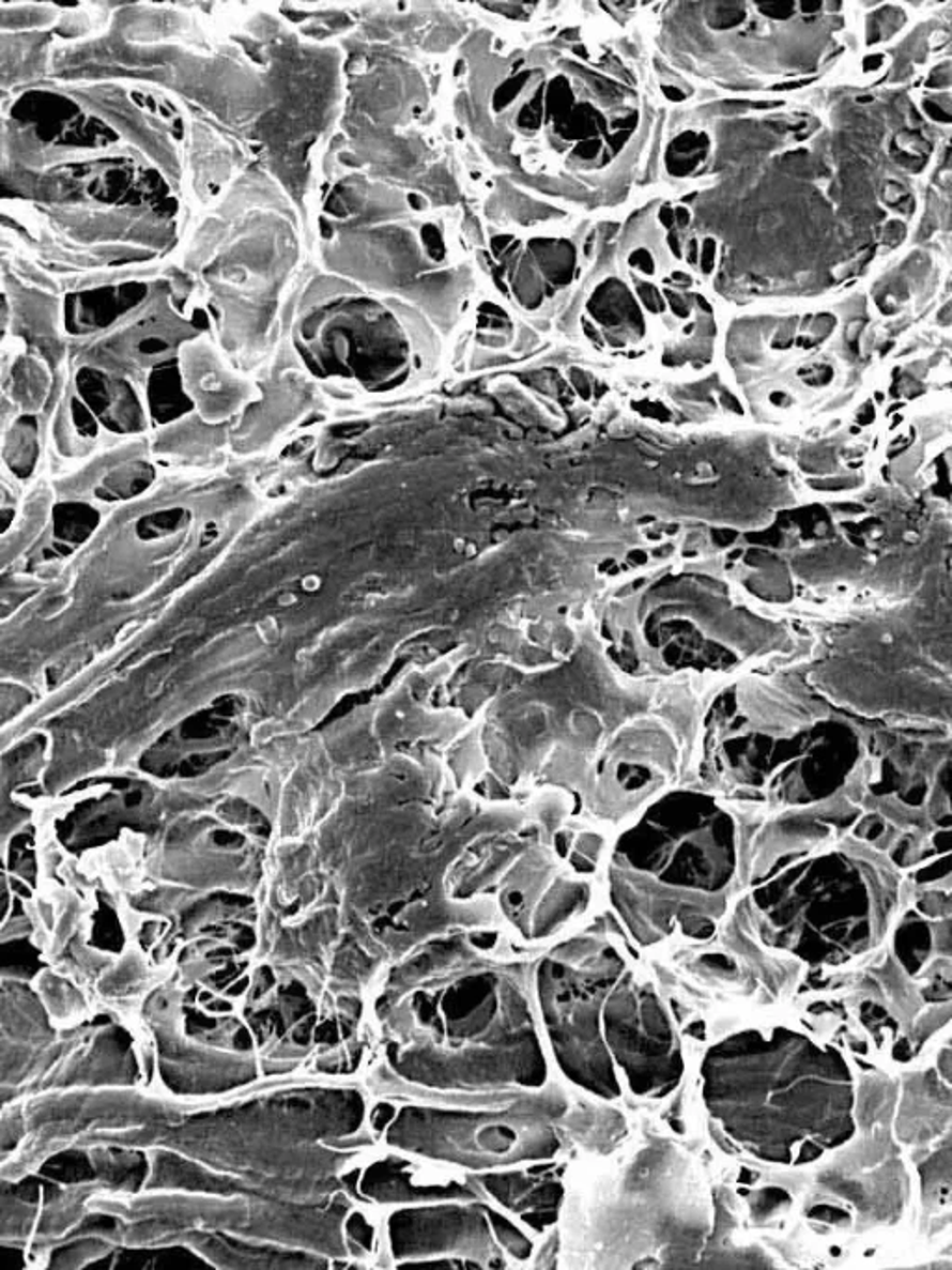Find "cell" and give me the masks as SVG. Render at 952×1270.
<instances>
[{
	"instance_id": "cb8c5ba5",
	"label": "cell",
	"mask_w": 952,
	"mask_h": 1270,
	"mask_svg": "<svg viewBox=\"0 0 952 1270\" xmlns=\"http://www.w3.org/2000/svg\"><path fill=\"white\" fill-rule=\"evenodd\" d=\"M715 249H717L715 241L712 239H705L704 249H702V270H704L705 274H711L712 269H715V254H717Z\"/></svg>"
},
{
	"instance_id": "277c9868",
	"label": "cell",
	"mask_w": 952,
	"mask_h": 1270,
	"mask_svg": "<svg viewBox=\"0 0 952 1270\" xmlns=\"http://www.w3.org/2000/svg\"><path fill=\"white\" fill-rule=\"evenodd\" d=\"M856 823L818 839L817 856H811L813 843L761 874L770 882L755 889L754 901L767 917L759 934L768 945L811 964L838 965L884 937L896 908L899 878Z\"/></svg>"
},
{
	"instance_id": "8fae6325",
	"label": "cell",
	"mask_w": 952,
	"mask_h": 1270,
	"mask_svg": "<svg viewBox=\"0 0 952 1270\" xmlns=\"http://www.w3.org/2000/svg\"><path fill=\"white\" fill-rule=\"evenodd\" d=\"M49 92L73 101L77 107L93 120L105 123L114 131L118 142L133 151L143 164L155 166L166 175L168 183L179 181V155L171 136L160 125L157 116L151 114L135 100V88L121 82H95V85H47ZM43 88V90H45Z\"/></svg>"
},
{
	"instance_id": "7bdbcfd3",
	"label": "cell",
	"mask_w": 952,
	"mask_h": 1270,
	"mask_svg": "<svg viewBox=\"0 0 952 1270\" xmlns=\"http://www.w3.org/2000/svg\"><path fill=\"white\" fill-rule=\"evenodd\" d=\"M125 802H127V806H136V804L140 802V793H136V795H128L127 798H125Z\"/></svg>"
},
{
	"instance_id": "9a60e30c",
	"label": "cell",
	"mask_w": 952,
	"mask_h": 1270,
	"mask_svg": "<svg viewBox=\"0 0 952 1270\" xmlns=\"http://www.w3.org/2000/svg\"><path fill=\"white\" fill-rule=\"evenodd\" d=\"M597 112L588 107L579 108L569 121L568 138H588L597 131Z\"/></svg>"
},
{
	"instance_id": "9c48e42d",
	"label": "cell",
	"mask_w": 952,
	"mask_h": 1270,
	"mask_svg": "<svg viewBox=\"0 0 952 1270\" xmlns=\"http://www.w3.org/2000/svg\"><path fill=\"white\" fill-rule=\"evenodd\" d=\"M606 1005L609 1042L636 1093L675 1085L682 1072L681 1055L655 995L640 990L631 975L614 984Z\"/></svg>"
},
{
	"instance_id": "8d00e7d4",
	"label": "cell",
	"mask_w": 952,
	"mask_h": 1270,
	"mask_svg": "<svg viewBox=\"0 0 952 1270\" xmlns=\"http://www.w3.org/2000/svg\"><path fill=\"white\" fill-rule=\"evenodd\" d=\"M669 244H670V249H672V254H674V256L677 257V259H681V248H679V241H677V234H674V233L669 234Z\"/></svg>"
},
{
	"instance_id": "f35d334b",
	"label": "cell",
	"mask_w": 952,
	"mask_h": 1270,
	"mask_svg": "<svg viewBox=\"0 0 952 1270\" xmlns=\"http://www.w3.org/2000/svg\"><path fill=\"white\" fill-rule=\"evenodd\" d=\"M949 1057H951V1055H949V1051H943V1055H941V1058H939L941 1072L946 1073L947 1078H949V1073H951V1062H949Z\"/></svg>"
},
{
	"instance_id": "f546056e",
	"label": "cell",
	"mask_w": 952,
	"mask_h": 1270,
	"mask_svg": "<svg viewBox=\"0 0 952 1270\" xmlns=\"http://www.w3.org/2000/svg\"><path fill=\"white\" fill-rule=\"evenodd\" d=\"M666 294H669L670 304H672V307H674L675 315H679V317H687V312L689 311H687L685 302H682V300L679 299L675 292L669 291Z\"/></svg>"
},
{
	"instance_id": "603a6c76",
	"label": "cell",
	"mask_w": 952,
	"mask_h": 1270,
	"mask_svg": "<svg viewBox=\"0 0 952 1270\" xmlns=\"http://www.w3.org/2000/svg\"><path fill=\"white\" fill-rule=\"evenodd\" d=\"M639 292L640 296H642V300H644V304H646V306L649 307L651 311H661V299L657 296V291H655L651 285L640 284Z\"/></svg>"
},
{
	"instance_id": "e575fe53",
	"label": "cell",
	"mask_w": 952,
	"mask_h": 1270,
	"mask_svg": "<svg viewBox=\"0 0 952 1270\" xmlns=\"http://www.w3.org/2000/svg\"><path fill=\"white\" fill-rule=\"evenodd\" d=\"M627 136H629V133H627V131H619L618 135L609 136V142H611V146H612V148H614V151H619V148H621V146H624V143H626Z\"/></svg>"
},
{
	"instance_id": "ba28073f",
	"label": "cell",
	"mask_w": 952,
	"mask_h": 1270,
	"mask_svg": "<svg viewBox=\"0 0 952 1270\" xmlns=\"http://www.w3.org/2000/svg\"><path fill=\"white\" fill-rule=\"evenodd\" d=\"M382 1241L391 1265L460 1259L497 1267L505 1261L486 1199L391 1207L382 1221Z\"/></svg>"
},
{
	"instance_id": "ab89813d",
	"label": "cell",
	"mask_w": 952,
	"mask_h": 1270,
	"mask_svg": "<svg viewBox=\"0 0 952 1270\" xmlns=\"http://www.w3.org/2000/svg\"><path fill=\"white\" fill-rule=\"evenodd\" d=\"M689 261H690V264L697 263V242L696 241H690Z\"/></svg>"
},
{
	"instance_id": "6da1fadb",
	"label": "cell",
	"mask_w": 952,
	"mask_h": 1270,
	"mask_svg": "<svg viewBox=\"0 0 952 1270\" xmlns=\"http://www.w3.org/2000/svg\"><path fill=\"white\" fill-rule=\"evenodd\" d=\"M763 813L755 806L694 781L647 804L619 828L609 882L614 906L634 939L661 942L679 921L682 932L709 939L725 912Z\"/></svg>"
},
{
	"instance_id": "4316f807",
	"label": "cell",
	"mask_w": 952,
	"mask_h": 1270,
	"mask_svg": "<svg viewBox=\"0 0 952 1270\" xmlns=\"http://www.w3.org/2000/svg\"><path fill=\"white\" fill-rule=\"evenodd\" d=\"M924 110H926V114L931 116L932 120L943 121V123H949V121H951L949 114H947L943 108L939 107L938 103L926 101V103H924Z\"/></svg>"
},
{
	"instance_id": "f1b7e54d",
	"label": "cell",
	"mask_w": 952,
	"mask_h": 1270,
	"mask_svg": "<svg viewBox=\"0 0 952 1270\" xmlns=\"http://www.w3.org/2000/svg\"><path fill=\"white\" fill-rule=\"evenodd\" d=\"M893 1057L896 1060H908L910 1058V1043H908V1040H901V1042L896 1043L895 1050H893Z\"/></svg>"
},
{
	"instance_id": "4fadbf2b",
	"label": "cell",
	"mask_w": 952,
	"mask_h": 1270,
	"mask_svg": "<svg viewBox=\"0 0 952 1270\" xmlns=\"http://www.w3.org/2000/svg\"><path fill=\"white\" fill-rule=\"evenodd\" d=\"M64 7L50 2H0V34L55 32Z\"/></svg>"
},
{
	"instance_id": "836d02e7",
	"label": "cell",
	"mask_w": 952,
	"mask_h": 1270,
	"mask_svg": "<svg viewBox=\"0 0 952 1270\" xmlns=\"http://www.w3.org/2000/svg\"><path fill=\"white\" fill-rule=\"evenodd\" d=\"M674 216H675V220H677V224H679V226H681V228H687V226H689L690 214H689V211H687V209H685V206H679V209H675Z\"/></svg>"
},
{
	"instance_id": "e0dca14e",
	"label": "cell",
	"mask_w": 952,
	"mask_h": 1270,
	"mask_svg": "<svg viewBox=\"0 0 952 1270\" xmlns=\"http://www.w3.org/2000/svg\"><path fill=\"white\" fill-rule=\"evenodd\" d=\"M573 95L569 92V86L566 80L556 78L553 86H551V93H549V110H553L555 114L564 116L571 107Z\"/></svg>"
},
{
	"instance_id": "7c38bea8",
	"label": "cell",
	"mask_w": 952,
	"mask_h": 1270,
	"mask_svg": "<svg viewBox=\"0 0 952 1270\" xmlns=\"http://www.w3.org/2000/svg\"><path fill=\"white\" fill-rule=\"evenodd\" d=\"M57 40L55 32L0 34V110L22 93L47 86Z\"/></svg>"
},
{
	"instance_id": "52a82bcc",
	"label": "cell",
	"mask_w": 952,
	"mask_h": 1270,
	"mask_svg": "<svg viewBox=\"0 0 952 1270\" xmlns=\"http://www.w3.org/2000/svg\"><path fill=\"white\" fill-rule=\"evenodd\" d=\"M128 163L143 160L118 140L95 148L47 142L10 108L0 110V205H93L101 181Z\"/></svg>"
},
{
	"instance_id": "1f68e13d",
	"label": "cell",
	"mask_w": 952,
	"mask_h": 1270,
	"mask_svg": "<svg viewBox=\"0 0 952 1270\" xmlns=\"http://www.w3.org/2000/svg\"><path fill=\"white\" fill-rule=\"evenodd\" d=\"M880 65L881 55H871V57H867L865 60H863V70H865V72H874V70H878Z\"/></svg>"
},
{
	"instance_id": "8992f818",
	"label": "cell",
	"mask_w": 952,
	"mask_h": 1270,
	"mask_svg": "<svg viewBox=\"0 0 952 1270\" xmlns=\"http://www.w3.org/2000/svg\"><path fill=\"white\" fill-rule=\"evenodd\" d=\"M571 945L579 967L549 962L541 971L543 1020L562 1070L590 1092L616 1098L619 1086L599 1040L597 1012L626 964L618 952L597 939L584 937Z\"/></svg>"
},
{
	"instance_id": "d6a6232c",
	"label": "cell",
	"mask_w": 952,
	"mask_h": 1270,
	"mask_svg": "<svg viewBox=\"0 0 952 1270\" xmlns=\"http://www.w3.org/2000/svg\"><path fill=\"white\" fill-rule=\"evenodd\" d=\"M662 92H664V95H666L670 101H674V103H679V101L685 100V93L679 92V90L674 88V86H662Z\"/></svg>"
},
{
	"instance_id": "ac0fdd59",
	"label": "cell",
	"mask_w": 952,
	"mask_h": 1270,
	"mask_svg": "<svg viewBox=\"0 0 952 1270\" xmlns=\"http://www.w3.org/2000/svg\"><path fill=\"white\" fill-rule=\"evenodd\" d=\"M674 150L677 153H690V151L700 150V148H707L709 140L705 135H696V133H682V135L675 138Z\"/></svg>"
},
{
	"instance_id": "5b68a950",
	"label": "cell",
	"mask_w": 952,
	"mask_h": 1270,
	"mask_svg": "<svg viewBox=\"0 0 952 1270\" xmlns=\"http://www.w3.org/2000/svg\"><path fill=\"white\" fill-rule=\"evenodd\" d=\"M564 1103L549 1098L519 1096L505 1105L447 1107L427 1103L391 1105L389 1120L374 1131L385 1150L417 1157L463 1176L508 1170L525 1161L555 1153L558 1138L551 1129L519 1135V1128L561 1116Z\"/></svg>"
},
{
	"instance_id": "d6986e66",
	"label": "cell",
	"mask_w": 952,
	"mask_h": 1270,
	"mask_svg": "<svg viewBox=\"0 0 952 1270\" xmlns=\"http://www.w3.org/2000/svg\"><path fill=\"white\" fill-rule=\"evenodd\" d=\"M810 1217L818 1219V1221L833 1222V1224H845V1222H848V1213L843 1211V1209L832 1206L815 1207V1209H811Z\"/></svg>"
},
{
	"instance_id": "ffe728a7",
	"label": "cell",
	"mask_w": 952,
	"mask_h": 1270,
	"mask_svg": "<svg viewBox=\"0 0 952 1270\" xmlns=\"http://www.w3.org/2000/svg\"><path fill=\"white\" fill-rule=\"evenodd\" d=\"M793 7H795L793 2H763L759 4L761 12L772 19H789L793 15Z\"/></svg>"
},
{
	"instance_id": "60d3db41",
	"label": "cell",
	"mask_w": 952,
	"mask_h": 1270,
	"mask_svg": "<svg viewBox=\"0 0 952 1270\" xmlns=\"http://www.w3.org/2000/svg\"><path fill=\"white\" fill-rule=\"evenodd\" d=\"M687 1032H689V1035H696L697 1038L704 1037V1025H702V1023H694V1025H692V1027H690Z\"/></svg>"
},
{
	"instance_id": "3957f363",
	"label": "cell",
	"mask_w": 952,
	"mask_h": 1270,
	"mask_svg": "<svg viewBox=\"0 0 952 1270\" xmlns=\"http://www.w3.org/2000/svg\"><path fill=\"white\" fill-rule=\"evenodd\" d=\"M873 730L848 715H705L697 781L763 815L825 802L860 778Z\"/></svg>"
},
{
	"instance_id": "44dd1931",
	"label": "cell",
	"mask_w": 952,
	"mask_h": 1270,
	"mask_svg": "<svg viewBox=\"0 0 952 1270\" xmlns=\"http://www.w3.org/2000/svg\"><path fill=\"white\" fill-rule=\"evenodd\" d=\"M702 156L704 155L692 156V158H687V160H669V170L672 171L674 175H677V178H681V175H689L690 171L694 170L697 164H700Z\"/></svg>"
},
{
	"instance_id": "5bb4252c",
	"label": "cell",
	"mask_w": 952,
	"mask_h": 1270,
	"mask_svg": "<svg viewBox=\"0 0 952 1270\" xmlns=\"http://www.w3.org/2000/svg\"><path fill=\"white\" fill-rule=\"evenodd\" d=\"M747 19L744 7L739 2H720L715 6V17H711L712 29H733Z\"/></svg>"
},
{
	"instance_id": "2e32d148",
	"label": "cell",
	"mask_w": 952,
	"mask_h": 1270,
	"mask_svg": "<svg viewBox=\"0 0 952 1270\" xmlns=\"http://www.w3.org/2000/svg\"><path fill=\"white\" fill-rule=\"evenodd\" d=\"M790 1202L789 1194L782 1191V1189H765L757 1194V1202H754V1211L757 1217L765 1219L768 1214L774 1213L778 1207Z\"/></svg>"
},
{
	"instance_id": "4dcf8cb0",
	"label": "cell",
	"mask_w": 952,
	"mask_h": 1270,
	"mask_svg": "<svg viewBox=\"0 0 952 1270\" xmlns=\"http://www.w3.org/2000/svg\"><path fill=\"white\" fill-rule=\"evenodd\" d=\"M659 218H661L662 226H664V228H672V226L675 224L674 211H672L669 205L662 206L661 213H659Z\"/></svg>"
},
{
	"instance_id": "d4e9b609",
	"label": "cell",
	"mask_w": 952,
	"mask_h": 1270,
	"mask_svg": "<svg viewBox=\"0 0 952 1270\" xmlns=\"http://www.w3.org/2000/svg\"><path fill=\"white\" fill-rule=\"evenodd\" d=\"M599 146H601L599 140H584V142L577 146L575 155L581 156V158H594L599 153Z\"/></svg>"
},
{
	"instance_id": "7402d4cb",
	"label": "cell",
	"mask_w": 952,
	"mask_h": 1270,
	"mask_svg": "<svg viewBox=\"0 0 952 1270\" xmlns=\"http://www.w3.org/2000/svg\"><path fill=\"white\" fill-rule=\"evenodd\" d=\"M629 263L633 264L634 269L646 272L649 276L655 272L654 259L647 254V249H636L633 256L629 257Z\"/></svg>"
},
{
	"instance_id": "7a4b0ae2",
	"label": "cell",
	"mask_w": 952,
	"mask_h": 1270,
	"mask_svg": "<svg viewBox=\"0 0 952 1270\" xmlns=\"http://www.w3.org/2000/svg\"><path fill=\"white\" fill-rule=\"evenodd\" d=\"M705 1101L712 1116L761 1159L787 1163L811 1135L838 1146L853 1135L850 1073L838 1051L778 1029L772 1040L742 1032L705 1058Z\"/></svg>"
},
{
	"instance_id": "d590c367",
	"label": "cell",
	"mask_w": 952,
	"mask_h": 1270,
	"mask_svg": "<svg viewBox=\"0 0 952 1270\" xmlns=\"http://www.w3.org/2000/svg\"><path fill=\"white\" fill-rule=\"evenodd\" d=\"M810 82H813V78H810V80H800V82H790V85L774 86V88H772V90H776V92H782V90H796V88H800V86L810 85Z\"/></svg>"
},
{
	"instance_id": "ee69618b",
	"label": "cell",
	"mask_w": 952,
	"mask_h": 1270,
	"mask_svg": "<svg viewBox=\"0 0 952 1270\" xmlns=\"http://www.w3.org/2000/svg\"><path fill=\"white\" fill-rule=\"evenodd\" d=\"M860 103H871V97H860Z\"/></svg>"
},
{
	"instance_id": "30bf717a",
	"label": "cell",
	"mask_w": 952,
	"mask_h": 1270,
	"mask_svg": "<svg viewBox=\"0 0 952 1270\" xmlns=\"http://www.w3.org/2000/svg\"><path fill=\"white\" fill-rule=\"evenodd\" d=\"M0 206L15 209V218H27L17 221H21L30 234L49 236L75 251L135 248L158 254L173 239L170 224L145 205H112L97 201L93 205L67 209Z\"/></svg>"
},
{
	"instance_id": "b9f144b4",
	"label": "cell",
	"mask_w": 952,
	"mask_h": 1270,
	"mask_svg": "<svg viewBox=\"0 0 952 1270\" xmlns=\"http://www.w3.org/2000/svg\"><path fill=\"white\" fill-rule=\"evenodd\" d=\"M674 279L675 281H679V284H690V277L687 274H681V272H675Z\"/></svg>"
},
{
	"instance_id": "83f0119b",
	"label": "cell",
	"mask_w": 952,
	"mask_h": 1270,
	"mask_svg": "<svg viewBox=\"0 0 952 1270\" xmlns=\"http://www.w3.org/2000/svg\"><path fill=\"white\" fill-rule=\"evenodd\" d=\"M886 234H888V236H886V241H888L889 244H896V242H899V241H901V239H903V234H904L903 224H899V221H891V224H889L888 228H886Z\"/></svg>"
},
{
	"instance_id": "74e56055",
	"label": "cell",
	"mask_w": 952,
	"mask_h": 1270,
	"mask_svg": "<svg viewBox=\"0 0 952 1270\" xmlns=\"http://www.w3.org/2000/svg\"><path fill=\"white\" fill-rule=\"evenodd\" d=\"M800 7H802V12H805V14H815V12H818V10H820V2H813V0H803L802 4H800Z\"/></svg>"
},
{
	"instance_id": "484cf974",
	"label": "cell",
	"mask_w": 952,
	"mask_h": 1270,
	"mask_svg": "<svg viewBox=\"0 0 952 1270\" xmlns=\"http://www.w3.org/2000/svg\"><path fill=\"white\" fill-rule=\"evenodd\" d=\"M820 1153H823V1148H820V1146H818L815 1141H810V1143L803 1144L802 1151H800V1161H798V1163H808V1161H813V1159L820 1157Z\"/></svg>"
}]
</instances>
